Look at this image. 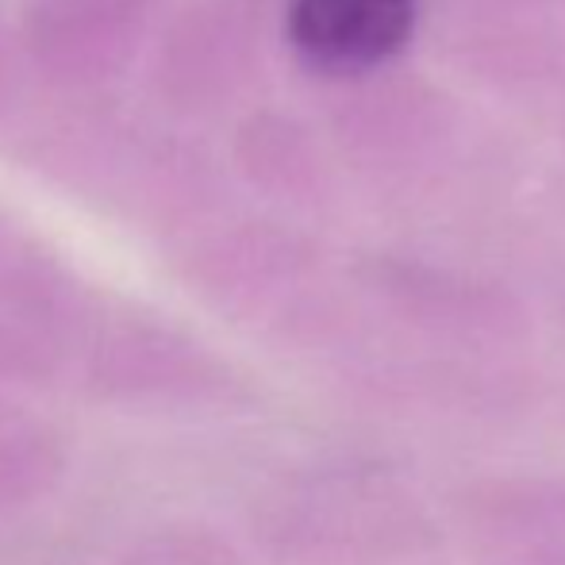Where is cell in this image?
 Returning <instances> with one entry per match:
<instances>
[{
    "label": "cell",
    "instance_id": "7a4b0ae2",
    "mask_svg": "<svg viewBox=\"0 0 565 565\" xmlns=\"http://www.w3.org/2000/svg\"><path fill=\"white\" fill-rule=\"evenodd\" d=\"M447 515L473 554L562 551L565 469H504L454 484Z\"/></svg>",
    "mask_w": 565,
    "mask_h": 565
},
{
    "label": "cell",
    "instance_id": "6da1fadb",
    "mask_svg": "<svg viewBox=\"0 0 565 565\" xmlns=\"http://www.w3.org/2000/svg\"><path fill=\"white\" fill-rule=\"evenodd\" d=\"M381 412L408 424L439 427H515L543 408L539 393L523 373L500 365H408L393 370L381 393L370 396Z\"/></svg>",
    "mask_w": 565,
    "mask_h": 565
},
{
    "label": "cell",
    "instance_id": "3957f363",
    "mask_svg": "<svg viewBox=\"0 0 565 565\" xmlns=\"http://www.w3.org/2000/svg\"><path fill=\"white\" fill-rule=\"evenodd\" d=\"M412 0H292L289 39L320 70H370L404 46Z\"/></svg>",
    "mask_w": 565,
    "mask_h": 565
}]
</instances>
